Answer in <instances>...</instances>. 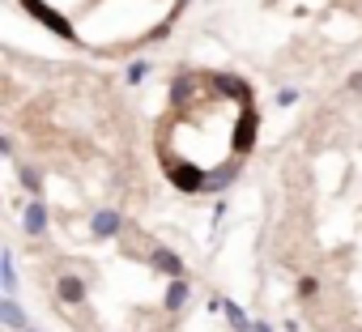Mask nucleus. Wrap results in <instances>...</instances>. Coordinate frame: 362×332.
Instances as JSON below:
<instances>
[{
    "instance_id": "3",
    "label": "nucleus",
    "mask_w": 362,
    "mask_h": 332,
    "mask_svg": "<svg viewBox=\"0 0 362 332\" xmlns=\"http://www.w3.org/2000/svg\"><path fill=\"white\" fill-rule=\"evenodd\" d=\"M22 226H26L30 239H43V235H47V205H43V201H30L26 213H22Z\"/></svg>"
},
{
    "instance_id": "6",
    "label": "nucleus",
    "mask_w": 362,
    "mask_h": 332,
    "mask_svg": "<svg viewBox=\"0 0 362 332\" xmlns=\"http://www.w3.org/2000/svg\"><path fill=\"white\" fill-rule=\"evenodd\" d=\"M0 319H5V328H13V332H30V319L18 307V298H0Z\"/></svg>"
},
{
    "instance_id": "12",
    "label": "nucleus",
    "mask_w": 362,
    "mask_h": 332,
    "mask_svg": "<svg viewBox=\"0 0 362 332\" xmlns=\"http://www.w3.org/2000/svg\"><path fill=\"white\" fill-rule=\"evenodd\" d=\"M22 188H26V192H35V196H39V188H43V179H39V175H35V171H22Z\"/></svg>"
},
{
    "instance_id": "4",
    "label": "nucleus",
    "mask_w": 362,
    "mask_h": 332,
    "mask_svg": "<svg viewBox=\"0 0 362 332\" xmlns=\"http://www.w3.org/2000/svg\"><path fill=\"white\" fill-rule=\"evenodd\" d=\"M56 294H60V302L81 307V302H86V281H81V277H73V273H64V277L56 281Z\"/></svg>"
},
{
    "instance_id": "13",
    "label": "nucleus",
    "mask_w": 362,
    "mask_h": 332,
    "mask_svg": "<svg viewBox=\"0 0 362 332\" xmlns=\"http://www.w3.org/2000/svg\"><path fill=\"white\" fill-rule=\"evenodd\" d=\"M277 102H281V107H290V102H298V90H281V94H277Z\"/></svg>"
},
{
    "instance_id": "14",
    "label": "nucleus",
    "mask_w": 362,
    "mask_h": 332,
    "mask_svg": "<svg viewBox=\"0 0 362 332\" xmlns=\"http://www.w3.org/2000/svg\"><path fill=\"white\" fill-rule=\"evenodd\" d=\"M256 332H273V328H269V324H256Z\"/></svg>"
},
{
    "instance_id": "5",
    "label": "nucleus",
    "mask_w": 362,
    "mask_h": 332,
    "mask_svg": "<svg viewBox=\"0 0 362 332\" xmlns=\"http://www.w3.org/2000/svg\"><path fill=\"white\" fill-rule=\"evenodd\" d=\"M119 226H124V218H119L115 209H103V213H94V218H90V230H94L98 239H115V235H119Z\"/></svg>"
},
{
    "instance_id": "15",
    "label": "nucleus",
    "mask_w": 362,
    "mask_h": 332,
    "mask_svg": "<svg viewBox=\"0 0 362 332\" xmlns=\"http://www.w3.org/2000/svg\"><path fill=\"white\" fill-rule=\"evenodd\" d=\"M30 332H35V328H30Z\"/></svg>"
},
{
    "instance_id": "7",
    "label": "nucleus",
    "mask_w": 362,
    "mask_h": 332,
    "mask_svg": "<svg viewBox=\"0 0 362 332\" xmlns=\"http://www.w3.org/2000/svg\"><path fill=\"white\" fill-rule=\"evenodd\" d=\"M188 294H192V290H188V281H184V277L170 281V285H166V298H162V302H166V311H170V315H175V311H184Z\"/></svg>"
},
{
    "instance_id": "11",
    "label": "nucleus",
    "mask_w": 362,
    "mask_h": 332,
    "mask_svg": "<svg viewBox=\"0 0 362 332\" xmlns=\"http://www.w3.org/2000/svg\"><path fill=\"white\" fill-rule=\"evenodd\" d=\"M315 294H320V281L315 277H303L298 281V298H315Z\"/></svg>"
},
{
    "instance_id": "8",
    "label": "nucleus",
    "mask_w": 362,
    "mask_h": 332,
    "mask_svg": "<svg viewBox=\"0 0 362 332\" xmlns=\"http://www.w3.org/2000/svg\"><path fill=\"white\" fill-rule=\"evenodd\" d=\"M0 273H5V298H13L18 294V260H13V251H5V256H0Z\"/></svg>"
},
{
    "instance_id": "9",
    "label": "nucleus",
    "mask_w": 362,
    "mask_h": 332,
    "mask_svg": "<svg viewBox=\"0 0 362 332\" xmlns=\"http://www.w3.org/2000/svg\"><path fill=\"white\" fill-rule=\"evenodd\" d=\"M222 307H226V315H230V324H235L239 332H256V324L247 319V311H243V307H235V302H222Z\"/></svg>"
},
{
    "instance_id": "1",
    "label": "nucleus",
    "mask_w": 362,
    "mask_h": 332,
    "mask_svg": "<svg viewBox=\"0 0 362 332\" xmlns=\"http://www.w3.org/2000/svg\"><path fill=\"white\" fill-rule=\"evenodd\" d=\"M26 9H30V18H39L47 30H56L60 39H73V26H69V18H60L56 9H47L43 0H26Z\"/></svg>"
},
{
    "instance_id": "10",
    "label": "nucleus",
    "mask_w": 362,
    "mask_h": 332,
    "mask_svg": "<svg viewBox=\"0 0 362 332\" xmlns=\"http://www.w3.org/2000/svg\"><path fill=\"white\" fill-rule=\"evenodd\" d=\"M145 73H149V64H145V60H136V64H128V85H136V81H145Z\"/></svg>"
},
{
    "instance_id": "2",
    "label": "nucleus",
    "mask_w": 362,
    "mask_h": 332,
    "mask_svg": "<svg viewBox=\"0 0 362 332\" xmlns=\"http://www.w3.org/2000/svg\"><path fill=\"white\" fill-rule=\"evenodd\" d=\"M149 264H153L158 273H166L170 281H179V277H184V260H179L170 247H153V251H149Z\"/></svg>"
}]
</instances>
